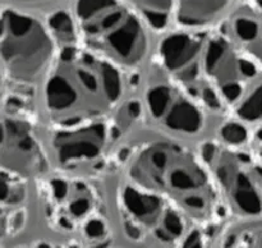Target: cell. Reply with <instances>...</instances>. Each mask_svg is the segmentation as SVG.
<instances>
[{"label": "cell", "mask_w": 262, "mask_h": 248, "mask_svg": "<svg viewBox=\"0 0 262 248\" xmlns=\"http://www.w3.org/2000/svg\"><path fill=\"white\" fill-rule=\"evenodd\" d=\"M114 171L129 183L163 197L193 222L227 215L199 146L154 132L146 125L124 141Z\"/></svg>", "instance_id": "6da1fadb"}, {"label": "cell", "mask_w": 262, "mask_h": 248, "mask_svg": "<svg viewBox=\"0 0 262 248\" xmlns=\"http://www.w3.org/2000/svg\"><path fill=\"white\" fill-rule=\"evenodd\" d=\"M125 73L78 41L60 43L50 72L36 92L38 123L60 128L112 119L136 92Z\"/></svg>", "instance_id": "7a4b0ae2"}, {"label": "cell", "mask_w": 262, "mask_h": 248, "mask_svg": "<svg viewBox=\"0 0 262 248\" xmlns=\"http://www.w3.org/2000/svg\"><path fill=\"white\" fill-rule=\"evenodd\" d=\"M77 41L132 77L158 58L160 35L123 0H71Z\"/></svg>", "instance_id": "3957f363"}, {"label": "cell", "mask_w": 262, "mask_h": 248, "mask_svg": "<svg viewBox=\"0 0 262 248\" xmlns=\"http://www.w3.org/2000/svg\"><path fill=\"white\" fill-rule=\"evenodd\" d=\"M136 95L148 129L202 146L219 138L230 118H219L184 91L161 66L158 59L137 77Z\"/></svg>", "instance_id": "277c9868"}, {"label": "cell", "mask_w": 262, "mask_h": 248, "mask_svg": "<svg viewBox=\"0 0 262 248\" xmlns=\"http://www.w3.org/2000/svg\"><path fill=\"white\" fill-rule=\"evenodd\" d=\"M42 127L51 171L69 176L104 179L114 171L118 152L127 138L115 115L73 127Z\"/></svg>", "instance_id": "5b68a950"}, {"label": "cell", "mask_w": 262, "mask_h": 248, "mask_svg": "<svg viewBox=\"0 0 262 248\" xmlns=\"http://www.w3.org/2000/svg\"><path fill=\"white\" fill-rule=\"evenodd\" d=\"M225 211L242 221L262 217V159L250 146L214 140L200 146Z\"/></svg>", "instance_id": "8992f818"}, {"label": "cell", "mask_w": 262, "mask_h": 248, "mask_svg": "<svg viewBox=\"0 0 262 248\" xmlns=\"http://www.w3.org/2000/svg\"><path fill=\"white\" fill-rule=\"evenodd\" d=\"M4 20L9 35L0 45V54L12 76L27 83L36 97L55 61L60 43L48 17L42 20L9 10L5 13Z\"/></svg>", "instance_id": "52a82bcc"}, {"label": "cell", "mask_w": 262, "mask_h": 248, "mask_svg": "<svg viewBox=\"0 0 262 248\" xmlns=\"http://www.w3.org/2000/svg\"><path fill=\"white\" fill-rule=\"evenodd\" d=\"M204 31L173 27L160 35L158 61L194 100L219 118H230L224 100L207 77L202 60Z\"/></svg>", "instance_id": "ba28073f"}, {"label": "cell", "mask_w": 262, "mask_h": 248, "mask_svg": "<svg viewBox=\"0 0 262 248\" xmlns=\"http://www.w3.org/2000/svg\"><path fill=\"white\" fill-rule=\"evenodd\" d=\"M219 28L248 60L262 71V9L242 0Z\"/></svg>", "instance_id": "9c48e42d"}, {"label": "cell", "mask_w": 262, "mask_h": 248, "mask_svg": "<svg viewBox=\"0 0 262 248\" xmlns=\"http://www.w3.org/2000/svg\"><path fill=\"white\" fill-rule=\"evenodd\" d=\"M242 0H174V27L205 31L219 27Z\"/></svg>", "instance_id": "30bf717a"}, {"label": "cell", "mask_w": 262, "mask_h": 248, "mask_svg": "<svg viewBox=\"0 0 262 248\" xmlns=\"http://www.w3.org/2000/svg\"><path fill=\"white\" fill-rule=\"evenodd\" d=\"M163 35L174 27V0H123Z\"/></svg>", "instance_id": "8fae6325"}, {"label": "cell", "mask_w": 262, "mask_h": 248, "mask_svg": "<svg viewBox=\"0 0 262 248\" xmlns=\"http://www.w3.org/2000/svg\"><path fill=\"white\" fill-rule=\"evenodd\" d=\"M8 193H9V189H8V186L4 183V181L0 179V199H5L8 197Z\"/></svg>", "instance_id": "7c38bea8"}, {"label": "cell", "mask_w": 262, "mask_h": 248, "mask_svg": "<svg viewBox=\"0 0 262 248\" xmlns=\"http://www.w3.org/2000/svg\"><path fill=\"white\" fill-rule=\"evenodd\" d=\"M3 140H4V129H3V127L0 125V143L3 142Z\"/></svg>", "instance_id": "4fadbf2b"}, {"label": "cell", "mask_w": 262, "mask_h": 248, "mask_svg": "<svg viewBox=\"0 0 262 248\" xmlns=\"http://www.w3.org/2000/svg\"><path fill=\"white\" fill-rule=\"evenodd\" d=\"M3 31H4V22H3V19L0 20V36L3 35Z\"/></svg>", "instance_id": "5bb4252c"}, {"label": "cell", "mask_w": 262, "mask_h": 248, "mask_svg": "<svg viewBox=\"0 0 262 248\" xmlns=\"http://www.w3.org/2000/svg\"><path fill=\"white\" fill-rule=\"evenodd\" d=\"M37 248H51V247H50V245H49V244H45V243H42V244L38 245Z\"/></svg>", "instance_id": "9a60e30c"}]
</instances>
